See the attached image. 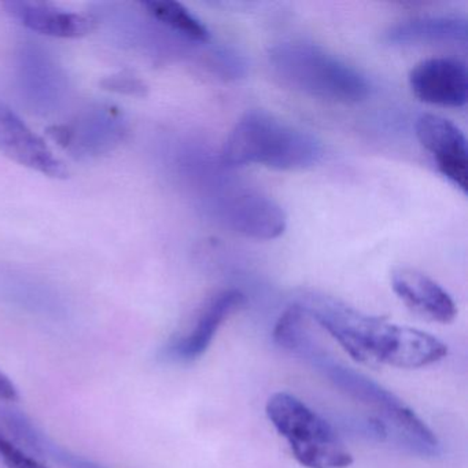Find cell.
<instances>
[{"instance_id":"cell-1","label":"cell","mask_w":468,"mask_h":468,"mask_svg":"<svg viewBox=\"0 0 468 468\" xmlns=\"http://www.w3.org/2000/svg\"><path fill=\"white\" fill-rule=\"evenodd\" d=\"M300 305L357 363L423 368L448 355L446 345L431 334L361 314L333 298L309 294Z\"/></svg>"},{"instance_id":"cell-2","label":"cell","mask_w":468,"mask_h":468,"mask_svg":"<svg viewBox=\"0 0 468 468\" xmlns=\"http://www.w3.org/2000/svg\"><path fill=\"white\" fill-rule=\"evenodd\" d=\"M322 155L316 136L262 111L240 117L221 150V161L229 168L262 165L276 171L311 168Z\"/></svg>"},{"instance_id":"cell-3","label":"cell","mask_w":468,"mask_h":468,"mask_svg":"<svg viewBox=\"0 0 468 468\" xmlns=\"http://www.w3.org/2000/svg\"><path fill=\"white\" fill-rule=\"evenodd\" d=\"M270 64L282 83L309 97L350 105L371 92L366 76L319 46L282 43L270 51Z\"/></svg>"},{"instance_id":"cell-4","label":"cell","mask_w":468,"mask_h":468,"mask_svg":"<svg viewBox=\"0 0 468 468\" xmlns=\"http://www.w3.org/2000/svg\"><path fill=\"white\" fill-rule=\"evenodd\" d=\"M265 412L303 467L347 468L352 464V453L335 430L297 397L286 391L272 394Z\"/></svg>"},{"instance_id":"cell-5","label":"cell","mask_w":468,"mask_h":468,"mask_svg":"<svg viewBox=\"0 0 468 468\" xmlns=\"http://www.w3.org/2000/svg\"><path fill=\"white\" fill-rule=\"evenodd\" d=\"M300 355L309 356L308 358L316 361L325 377L330 378L336 388L377 413L380 420H383V429L391 427L396 430L404 442L421 453H437L438 441L434 432L393 393L372 382L366 375L328 360L322 353L319 355L312 339L303 347Z\"/></svg>"},{"instance_id":"cell-6","label":"cell","mask_w":468,"mask_h":468,"mask_svg":"<svg viewBox=\"0 0 468 468\" xmlns=\"http://www.w3.org/2000/svg\"><path fill=\"white\" fill-rule=\"evenodd\" d=\"M50 135L79 160L113 152L127 135V122L117 109L98 106L68 124L51 128Z\"/></svg>"},{"instance_id":"cell-7","label":"cell","mask_w":468,"mask_h":468,"mask_svg":"<svg viewBox=\"0 0 468 468\" xmlns=\"http://www.w3.org/2000/svg\"><path fill=\"white\" fill-rule=\"evenodd\" d=\"M218 210L227 227L251 239H276L287 227L283 209L270 197L251 188L224 191Z\"/></svg>"},{"instance_id":"cell-8","label":"cell","mask_w":468,"mask_h":468,"mask_svg":"<svg viewBox=\"0 0 468 468\" xmlns=\"http://www.w3.org/2000/svg\"><path fill=\"white\" fill-rule=\"evenodd\" d=\"M415 131L421 146L434 157L438 171L467 194V139L462 130L437 114H423L416 122Z\"/></svg>"},{"instance_id":"cell-9","label":"cell","mask_w":468,"mask_h":468,"mask_svg":"<svg viewBox=\"0 0 468 468\" xmlns=\"http://www.w3.org/2000/svg\"><path fill=\"white\" fill-rule=\"evenodd\" d=\"M0 152L20 165L54 179L68 176L67 166L20 116L0 101Z\"/></svg>"},{"instance_id":"cell-10","label":"cell","mask_w":468,"mask_h":468,"mask_svg":"<svg viewBox=\"0 0 468 468\" xmlns=\"http://www.w3.org/2000/svg\"><path fill=\"white\" fill-rule=\"evenodd\" d=\"M410 87L427 105L463 108L468 98L467 68L459 59H424L410 70Z\"/></svg>"},{"instance_id":"cell-11","label":"cell","mask_w":468,"mask_h":468,"mask_svg":"<svg viewBox=\"0 0 468 468\" xmlns=\"http://www.w3.org/2000/svg\"><path fill=\"white\" fill-rule=\"evenodd\" d=\"M245 295L237 289L223 290L205 303L188 333L168 347L175 360L193 361L201 357L212 344L218 328L245 305Z\"/></svg>"},{"instance_id":"cell-12","label":"cell","mask_w":468,"mask_h":468,"mask_svg":"<svg viewBox=\"0 0 468 468\" xmlns=\"http://www.w3.org/2000/svg\"><path fill=\"white\" fill-rule=\"evenodd\" d=\"M391 289L407 308L423 319L448 324L456 317L457 308L453 298L420 271L397 268L391 273Z\"/></svg>"},{"instance_id":"cell-13","label":"cell","mask_w":468,"mask_h":468,"mask_svg":"<svg viewBox=\"0 0 468 468\" xmlns=\"http://www.w3.org/2000/svg\"><path fill=\"white\" fill-rule=\"evenodd\" d=\"M6 12L35 34L56 39H79L94 29L95 21L42 2H7Z\"/></svg>"},{"instance_id":"cell-14","label":"cell","mask_w":468,"mask_h":468,"mask_svg":"<svg viewBox=\"0 0 468 468\" xmlns=\"http://www.w3.org/2000/svg\"><path fill=\"white\" fill-rule=\"evenodd\" d=\"M21 91L37 112H54L65 92V79L58 65L37 48L20 54Z\"/></svg>"},{"instance_id":"cell-15","label":"cell","mask_w":468,"mask_h":468,"mask_svg":"<svg viewBox=\"0 0 468 468\" xmlns=\"http://www.w3.org/2000/svg\"><path fill=\"white\" fill-rule=\"evenodd\" d=\"M467 21L459 17H421L393 27L386 34L388 43L399 46L427 43H467Z\"/></svg>"},{"instance_id":"cell-16","label":"cell","mask_w":468,"mask_h":468,"mask_svg":"<svg viewBox=\"0 0 468 468\" xmlns=\"http://www.w3.org/2000/svg\"><path fill=\"white\" fill-rule=\"evenodd\" d=\"M144 9H146L147 15L152 16L155 21L165 26L171 31L176 32L180 37L193 42L207 43L209 40L210 34L207 27L191 15L183 5L171 0H152V2H144Z\"/></svg>"},{"instance_id":"cell-17","label":"cell","mask_w":468,"mask_h":468,"mask_svg":"<svg viewBox=\"0 0 468 468\" xmlns=\"http://www.w3.org/2000/svg\"><path fill=\"white\" fill-rule=\"evenodd\" d=\"M0 468H48L0 429Z\"/></svg>"},{"instance_id":"cell-18","label":"cell","mask_w":468,"mask_h":468,"mask_svg":"<svg viewBox=\"0 0 468 468\" xmlns=\"http://www.w3.org/2000/svg\"><path fill=\"white\" fill-rule=\"evenodd\" d=\"M102 86L109 91L131 95V97H144L146 94V86L142 83V80L135 76L127 75V73H119V75L106 78L102 81Z\"/></svg>"},{"instance_id":"cell-19","label":"cell","mask_w":468,"mask_h":468,"mask_svg":"<svg viewBox=\"0 0 468 468\" xmlns=\"http://www.w3.org/2000/svg\"><path fill=\"white\" fill-rule=\"evenodd\" d=\"M50 459L58 464L64 465V468H103L89 460L81 459L80 456L70 453L59 446H54L50 452Z\"/></svg>"},{"instance_id":"cell-20","label":"cell","mask_w":468,"mask_h":468,"mask_svg":"<svg viewBox=\"0 0 468 468\" xmlns=\"http://www.w3.org/2000/svg\"><path fill=\"white\" fill-rule=\"evenodd\" d=\"M18 399L17 386L4 371H0V401H17Z\"/></svg>"}]
</instances>
